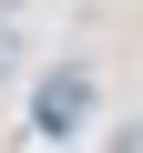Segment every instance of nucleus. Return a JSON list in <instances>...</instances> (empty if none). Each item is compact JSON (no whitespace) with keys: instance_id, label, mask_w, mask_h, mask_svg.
Wrapping results in <instances>:
<instances>
[{"instance_id":"2","label":"nucleus","mask_w":143,"mask_h":153,"mask_svg":"<svg viewBox=\"0 0 143 153\" xmlns=\"http://www.w3.org/2000/svg\"><path fill=\"white\" fill-rule=\"evenodd\" d=\"M21 71H31V41H21V21H0V92H10Z\"/></svg>"},{"instance_id":"4","label":"nucleus","mask_w":143,"mask_h":153,"mask_svg":"<svg viewBox=\"0 0 143 153\" xmlns=\"http://www.w3.org/2000/svg\"><path fill=\"white\" fill-rule=\"evenodd\" d=\"M21 10H31V0H0V21H21Z\"/></svg>"},{"instance_id":"3","label":"nucleus","mask_w":143,"mask_h":153,"mask_svg":"<svg viewBox=\"0 0 143 153\" xmlns=\"http://www.w3.org/2000/svg\"><path fill=\"white\" fill-rule=\"evenodd\" d=\"M102 153H143V112H133V123H112V133H102Z\"/></svg>"},{"instance_id":"1","label":"nucleus","mask_w":143,"mask_h":153,"mask_svg":"<svg viewBox=\"0 0 143 153\" xmlns=\"http://www.w3.org/2000/svg\"><path fill=\"white\" fill-rule=\"evenodd\" d=\"M92 112V71L82 61H61V71H41V133H72Z\"/></svg>"}]
</instances>
